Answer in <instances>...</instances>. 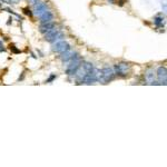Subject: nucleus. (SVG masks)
<instances>
[{"mask_svg":"<svg viewBox=\"0 0 167 167\" xmlns=\"http://www.w3.org/2000/svg\"><path fill=\"white\" fill-rule=\"evenodd\" d=\"M53 78H55V76H51V77H50V78H49V80H48V81H51V80H53Z\"/></svg>","mask_w":167,"mask_h":167,"instance_id":"nucleus-14","label":"nucleus"},{"mask_svg":"<svg viewBox=\"0 0 167 167\" xmlns=\"http://www.w3.org/2000/svg\"><path fill=\"white\" fill-rule=\"evenodd\" d=\"M70 49V47L69 45L67 44L65 40H59V41H56V44L53 45V50L55 53H62L67 51V50H69Z\"/></svg>","mask_w":167,"mask_h":167,"instance_id":"nucleus-4","label":"nucleus"},{"mask_svg":"<svg viewBox=\"0 0 167 167\" xmlns=\"http://www.w3.org/2000/svg\"><path fill=\"white\" fill-rule=\"evenodd\" d=\"M132 68H130V65L127 64V62H119L117 65H115V71L117 75H119L121 77H125V76H128L129 73H130Z\"/></svg>","mask_w":167,"mask_h":167,"instance_id":"nucleus-3","label":"nucleus"},{"mask_svg":"<svg viewBox=\"0 0 167 167\" xmlns=\"http://www.w3.org/2000/svg\"><path fill=\"white\" fill-rule=\"evenodd\" d=\"M61 37H62V36H61L55 28L51 29V30H49L48 33H45V39H46L47 41H50V42L59 41V40H61Z\"/></svg>","mask_w":167,"mask_h":167,"instance_id":"nucleus-5","label":"nucleus"},{"mask_svg":"<svg viewBox=\"0 0 167 167\" xmlns=\"http://www.w3.org/2000/svg\"><path fill=\"white\" fill-rule=\"evenodd\" d=\"M157 77H158V80H159L160 84L166 85V78H167L166 67H159L157 69Z\"/></svg>","mask_w":167,"mask_h":167,"instance_id":"nucleus-6","label":"nucleus"},{"mask_svg":"<svg viewBox=\"0 0 167 167\" xmlns=\"http://www.w3.org/2000/svg\"><path fill=\"white\" fill-rule=\"evenodd\" d=\"M36 5H35V12H36V15H38V16H41L42 13H45L48 10L47 9V5L45 3V2H41V1H37V2H35Z\"/></svg>","mask_w":167,"mask_h":167,"instance_id":"nucleus-7","label":"nucleus"},{"mask_svg":"<svg viewBox=\"0 0 167 167\" xmlns=\"http://www.w3.org/2000/svg\"><path fill=\"white\" fill-rule=\"evenodd\" d=\"M55 28V25H53V22H47V24H41V26H40V31L42 33H48L49 30H51Z\"/></svg>","mask_w":167,"mask_h":167,"instance_id":"nucleus-9","label":"nucleus"},{"mask_svg":"<svg viewBox=\"0 0 167 167\" xmlns=\"http://www.w3.org/2000/svg\"><path fill=\"white\" fill-rule=\"evenodd\" d=\"M68 61H69V65L67 66L66 73L68 75H75L76 71L78 70V68L80 67V57L75 55L73 58Z\"/></svg>","mask_w":167,"mask_h":167,"instance_id":"nucleus-2","label":"nucleus"},{"mask_svg":"<svg viewBox=\"0 0 167 167\" xmlns=\"http://www.w3.org/2000/svg\"><path fill=\"white\" fill-rule=\"evenodd\" d=\"M53 13L50 12L49 10H47L45 13H42L40 16V21L41 24H47V22H53Z\"/></svg>","mask_w":167,"mask_h":167,"instance_id":"nucleus-8","label":"nucleus"},{"mask_svg":"<svg viewBox=\"0 0 167 167\" xmlns=\"http://www.w3.org/2000/svg\"><path fill=\"white\" fill-rule=\"evenodd\" d=\"M96 77L97 79H101V81L104 84L109 82L115 78V73H114L113 68L110 67H105L104 69H101L100 71H98V73H96Z\"/></svg>","mask_w":167,"mask_h":167,"instance_id":"nucleus-1","label":"nucleus"},{"mask_svg":"<svg viewBox=\"0 0 167 167\" xmlns=\"http://www.w3.org/2000/svg\"><path fill=\"white\" fill-rule=\"evenodd\" d=\"M24 12L26 13V15H28V16H30V17L33 16V13H31V11H30V9H28V8H25V9H24Z\"/></svg>","mask_w":167,"mask_h":167,"instance_id":"nucleus-13","label":"nucleus"},{"mask_svg":"<svg viewBox=\"0 0 167 167\" xmlns=\"http://www.w3.org/2000/svg\"><path fill=\"white\" fill-rule=\"evenodd\" d=\"M163 20H164L163 17H156L154 19V22H155L156 26H163Z\"/></svg>","mask_w":167,"mask_h":167,"instance_id":"nucleus-12","label":"nucleus"},{"mask_svg":"<svg viewBox=\"0 0 167 167\" xmlns=\"http://www.w3.org/2000/svg\"><path fill=\"white\" fill-rule=\"evenodd\" d=\"M75 55L76 53H73V51H70V49H69V50H67V51L61 53V59L64 60V61H68V60L71 59Z\"/></svg>","mask_w":167,"mask_h":167,"instance_id":"nucleus-11","label":"nucleus"},{"mask_svg":"<svg viewBox=\"0 0 167 167\" xmlns=\"http://www.w3.org/2000/svg\"><path fill=\"white\" fill-rule=\"evenodd\" d=\"M154 79H155V73H154V70H152V69L147 70L146 73H145V80H146L148 84H154Z\"/></svg>","mask_w":167,"mask_h":167,"instance_id":"nucleus-10","label":"nucleus"}]
</instances>
